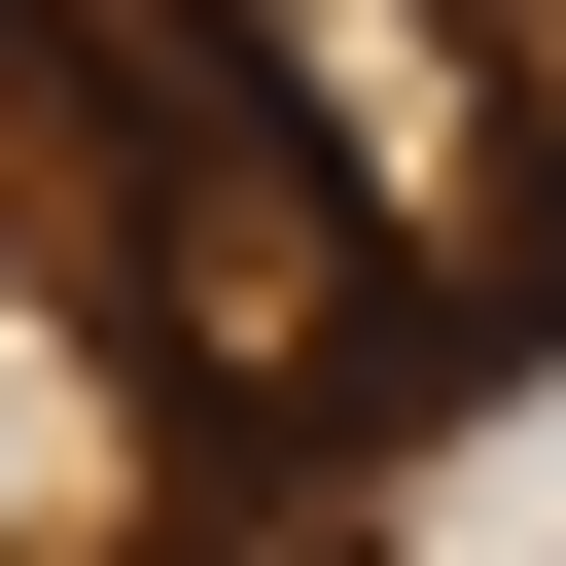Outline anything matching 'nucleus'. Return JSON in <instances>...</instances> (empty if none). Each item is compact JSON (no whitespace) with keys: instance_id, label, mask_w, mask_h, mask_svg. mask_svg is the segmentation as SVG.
<instances>
[{"instance_id":"nucleus-1","label":"nucleus","mask_w":566,"mask_h":566,"mask_svg":"<svg viewBox=\"0 0 566 566\" xmlns=\"http://www.w3.org/2000/svg\"><path fill=\"white\" fill-rule=\"evenodd\" d=\"M35 71H71V177H106V354L212 389V424H354L389 389V248L283 177L212 0H35Z\"/></svg>"},{"instance_id":"nucleus-2","label":"nucleus","mask_w":566,"mask_h":566,"mask_svg":"<svg viewBox=\"0 0 566 566\" xmlns=\"http://www.w3.org/2000/svg\"><path fill=\"white\" fill-rule=\"evenodd\" d=\"M212 71L283 106V177L389 248V318L460 283V318H531L566 283V177H531V106H495V35L460 0H212Z\"/></svg>"},{"instance_id":"nucleus-3","label":"nucleus","mask_w":566,"mask_h":566,"mask_svg":"<svg viewBox=\"0 0 566 566\" xmlns=\"http://www.w3.org/2000/svg\"><path fill=\"white\" fill-rule=\"evenodd\" d=\"M142 460H177V424H142V354H106L71 283H0V566H106V531H142Z\"/></svg>"}]
</instances>
